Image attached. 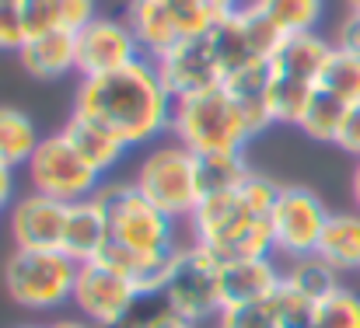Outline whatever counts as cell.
<instances>
[{
	"instance_id": "cell-21",
	"label": "cell",
	"mask_w": 360,
	"mask_h": 328,
	"mask_svg": "<svg viewBox=\"0 0 360 328\" xmlns=\"http://www.w3.org/2000/svg\"><path fill=\"white\" fill-rule=\"evenodd\" d=\"M322 262H329L340 276L360 273V214L357 210H333L322 230L319 251Z\"/></svg>"
},
{
	"instance_id": "cell-27",
	"label": "cell",
	"mask_w": 360,
	"mask_h": 328,
	"mask_svg": "<svg viewBox=\"0 0 360 328\" xmlns=\"http://www.w3.org/2000/svg\"><path fill=\"white\" fill-rule=\"evenodd\" d=\"M248 161L245 154H203L200 157V192H231L248 178Z\"/></svg>"
},
{
	"instance_id": "cell-19",
	"label": "cell",
	"mask_w": 360,
	"mask_h": 328,
	"mask_svg": "<svg viewBox=\"0 0 360 328\" xmlns=\"http://www.w3.org/2000/svg\"><path fill=\"white\" fill-rule=\"evenodd\" d=\"M109 244V220L98 203V196L70 203L67 210V230H63V248L74 262H95Z\"/></svg>"
},
{
	"instance_id": "cell-10",
	"label": "cell",
	"mask_w": 360,
	"mask_h": 328,
	"mask_svg": "<svg viewBox=\"0 0 360 328\" xmlns=\"http://www.w3.org/2000/svg\"><path fill=\"white\" fill-rule=\"evenodd\" d=\"M25 175H28V185L32 192H42L49 199H60V203H81V199H91L98 196L102 189V175L74 150V143L63 136V133H49L39 140L32 161L25 164Z\"/></svg>"
},
{
	"instance_id": "cell-38",
	"label": "cell",
	"mask_w": 360,
	"mask_h": 328,
	"mask_svg": "<svg viewBox=\"0 0 360 328\" xmlns=\"http://www.w3.org/2000/svg\"><path fill=\"white\" fill-rule=\"evenodd\" d=\"M347 11H354V14H360V0H347Z\"/></svg>"
},
{
	"instance_id": "cell-15",
	"label": "cell",
	"mask_w": 360,
	"mask_h": 328,
	"mask_svg": "<svg viewBox=\"0 0 360 328\" xmlns=\"http://www.w3.org/2000/svg\"><path fill=\"white\" fill-rule=\"evenodd\" d=\"M154 63H158V70H161V77H165V84L175 98L224 84V70H221V60H217L214 42H210L207 32L179 42L175 49H168Z\"/></svg>"
},
{
	"instance_id": "cell-1",
	"label": "cell",
	"mask_w": 360,
	"mask_h": 328,
	"mask_svg": "<svg viewBox=\"0 0 360 328\" xmlns=\"http://www.w3.org/2000/svg\"><path fill=\"white\" fill-rule=\"evenodd\" d=\"M74 112L109 126L129 150H143L172 133L175 95L154 60H136L105 77H88L77 88Z\"/></svg>"
},
{
	"instance_id": "cell-3",
	"label": "cell",
	"mask_w": 360,
	"mask_h": 328,
	"mask_svg": "<svg viewBox=\"0 0 360 328\" xmlns=\"http://www.w3.org/2000/svg\"><path fill=\"white\" fill-rule=\"evenodd\" d=\"M98 203L109 220V248L136 258H161L182 248L179 220L158 210L133 182H102Z\"/></svg>"
},
{
	"instance_id": "cell-35",
	"label": "cell",
	"mask_w": 360,
	"mask_h": 328,
	"mask_svg": "<svg viewBox=\"0 0 360 328\" xmlns=\"http://www.w3.org/2000/svg\"><path fill=\"white\" fill-rule=\"evenodd\" d=\"M14 189H18V182H14V168L0 164V214H7V210L14 206Z\"/></svg>"
},
{
	"instance_id": "cell-2",
	"label": "cell",
	"mask_w": 360,
	"mask_h": 328,
	"mask_svg": "<svg viewBox=\"0 0 360 328\" xmlns=\"http://www.w3.org/2000/svg\"><path fill=\"white\" fill-rule=\"evenodd\" d=\"M168 136H175L196 157H203V154H245V147L255 140V129L238 98L224 84H217L175 98Z\"/></svg>"
},
{
	"instance_id": "cell-32",
	"label": "cell",
	"mask_w": 360,
	"mask_h": 328,
	"mask_svg": "<svg viewBox=\"0 0 360 328\" xmlns=\"http://www.w3.org/2000/svg\"><path fill=\"white\" fill-rule=\"evenodd\" d=\"M25 39L21 4H0V53H18Z\"/></svg>"
},
{
	"instance_id": "cell-12",
	"label": "cell",
	"mask_w": 360,
	"mask_h": 328,
	"mask_svg": "<svg viewBox=\"0 0 360 328\" xmlns=\"http://www.w3.org/2000/svg\"><path fill=\"white\" fill-rule=\"evenodd\" d=\"M143 301V294L136 290L133 280H126L105 262H81L77 269V283H74V297L70 304L77 308V315L95 328H120L136 304Z\"/></svg>"
},
{
	"instance_id": "cell-7",
	"label": "cell",
	"mask_w": 360,
	"mask_h": 328,
	"mask_svg": "<svg viewBox=\"0 0 360 328\" xmlns=\"http://www.w3.org/2000/svg\"><path fill=\"white\" fill-rule=\"evenodd\" d=\"M133 185L168 217L189 220L200 206V157L179 143L175 136H165L150 147H143Z\"/></svg>"
},
{
	"instance_id": "cell-17",
	"label": "cell",
	"mask_w": 360,
	"mask_h": 328,
	"mask_svg": "<svg viewBox=\"0 0 360 328\" xmlns=\"http://www.w3.org/2000/svg\"><path fill=\"white\" fill-rule=\"evenodd\" d=\"M21 70L35 81H60L67 74H77V46L74 32H42L28 35L21 49L14 53Z\"/></svg>"
},
{
	"instance_id": "cell-28",
	"label": "cell",
	"mask_w": 360,
	"mask_h": 328,
	"mask_svg": "<svg viewBox=\"0 0 360 328\" xmlns=\"http://www.w3.org/2000/svg\"><path fill=\"white\" fill-rule=\"evenodd\" d=\"M308 328H360V290L340 283L333 294L315 301Z\"/></svg>"
},
{
	"instance_id": "cell-24",
	"label": "cell",
	"mask_w": 360,
	"mask_h": 328,
	"mask_svg": "<svg viewBox=\"0 0 360 328\" xmlns=\"http://www.w3.org/2000/svg\"><path fill=\"white\" fill-rule=\"evenodd\" d=\"M347 102H340L336 95H329V91H315L311 95V102L304 105L301 112V119H297V126L294 129H301L308 140H315V143H336V136H340V126H343V119H347Z\"/></svg>"
},
{
	"instance_id": "cell-13",
	"label": "cell",
	"mask_w": 360,
	"mask_h": 328,
	"mask_svg": "<svg viewBox=\"0 0 360 328\" xmlns=\"http://www.w3.org/2000/svg\"><path fill=\"white\" fill-rule=\"evenodd\" d=\"M74 46H77L81 81L116 74L122 67L143 60V46H140L133 25L126 18H112V14H98L81 32H74Z\"/></svg>"
},
{
	"instance_id": "cell-6",
	"label": "cell",
	"mask_w": 360,
	"mask_h": 328,
	"mask_svg": "<svg viewBox=\"0 0 360 328\" xmlns=\"http://www.w3.org/2000/svg\"><path fill=\"white\" fill-rule=\"evenodd\" d=\"M245 0H129L126 21L133 25L143 56L158 60L179 42L203 35L214 21L238 11Z\"/></svg>"
},
{
	"instance_id": "cell-36",
	"label": "cell",
	"mask_w": 360,
	"mask_h": 328,
	"mask_svg": "<svg viewBox=\"0 0 360 328\" xmlns=\"http://www.w3.org/2000/svg\"><path fill=\"white\" fill-rule=\"evenodd\" d=\"M46 328H95V325H91V322H84L81 315H77V318H67V315H63V318H53Z\"/></svg>"
},
{
	"instance_id": "cell-37",
	"label": "cell",
	"mask_w": 360,
	"mask_h": 328,
	"mask_svg": "<svg viewBox=\"0 0 360 328\" xmlns=\"http://www.w3.org/2000/svg\"><path fill=\"white\" fill-rule=\"evenodd\" d=\"M350 199H354V210L360 214V161L354 164V175H350Z\"/></svg>"
},
{
	"instance_id": "cell-9",
	"label": "cell",
	"mask_w": 360,
	"mask_h": 328,
	"mask_svg": "<svg viewBox=\"0 0 360 328\" xmlns=\"http://www.w3.org/2000/svg\"><path fill=\"white\" fill-rule=\"evenodd\" d=\"M161 301L182 315L193 325L203 322H217V315L224 311V297H221V258L200 244H182L175 269L161 290Z\"/></svg>"
},
{
	"instance_id": "cell-4",
	"label": "cell",
	"mask_w": 360,
	"mask_h": 328,
	"mask_svg": "<svg viewBox=\"0 0 360 328\" xmlns=\"http://www.w3.org/2000/svg\"><path fill=\"white\" fill-rule=\"evenodd\" d=\"M193 244L214 251L217 258H262L273 255V230L269 217H259L241 189L203 196L189 217Z\"/></svg>"
},
{
	"instance_id": "cell-40",
	"label": "cell",
	"mask_w": 360,
	"mask_h": 328,
	"mask_svg": "<svg viewBox=\"0 0 360 328\" xmlns=\"http://www.w3.org/2000/svg\"><path fill=\"white\" fill-rule=\"evenodd\" d=\"M0 4H21V0H0Z\"/></svg>"
},
{
	"instance_id": "cell-23",
	"label": "cell",
	"mask_w": 360,
	"mask_h": 328,
	"mask_svg": "<svg viewBox=\"0 0 360 328\" xmlns=\"http://www.w3.org/2000/svg\"><path fill=\"white\" fill-rule=\"evenodd\" d=\"M280 35L297 32H319V21L326 18V0H248Z\"/></svg>"
},
{
	"instance_id": "cell-8",
	"label": "cell",
	"mask_w": 360,
	"mask_h": 328,
	"mask_svg": "<svg viewBox=\"0 0 360 328\" xmlns=\"http://www.w3.org/2000/svg\"><path fill=\"white\" fill-rule=\"evenodd\" d=\"M81 262L67 251L14 248L4 262V290L25 311H56L70 304Z\"/></svg>"
},
{
	"instance_id": "cell-30",
	"label": "cell",
	"mask_w": 360,
	"mask_h": 328,
	"mask_svg": "<svg viewBox=\"0 0 360 328\" xmlns=\"http://www.w3.org/2000/svg\"><path fill=\"white\" fill-rule=\"evenodd\" d=\"M120 328H200L193 322H186L182 315H175L161 297H143L136 304V311L122 322Z\"/></svg>"
},
{
	"instance_id": "cell-26",
	"label": "cell",
	"mask_w": 360,
	"mask_h": 328,
	"mask_svg": "<svg viewBox=\"0 0 360 328\" xmlns=\"http://www.w3.org/2000/svg\"><path fill=\"white\" fill-rule=\"evenodd\" d=\"M319 88L336 95L347 105H360V53L333 46V53H329V60L322 67Z\"/></svg>"
},
{
	"instance_id": "cell-39",
	"label": "cell",
	"mask_w": 360,
	"mask_h": 328,
	"mask_svg": "<svg viewBox=\"0 0 360 328\" xmlns=\"http://www.w3.org/2000/svg\"><path fill=\"white\" fill-rule=\"evenodd\" d=\"M18 328H46V325H18Z\"/></svg>"
},
{
	"instance_id": "cell-29",
	"label": "cell",
	"mask_w": 360,
	"mask_h": 328,
	"mask_svg": "<svg viewBox=\"0 0 360 328\" xmlns=\"http://www.w3.org/2000/svg\"><path fill=\"white\" fill-rule=\"evenodd\" d=\"M214 328H283L276 318L273 297L269 301H252V304H231L217 315Z\"/></svg>"
},
{
	"instance_id": "cell-5",
	"label": "cell",
	"mask_w": 360,
	"mask_h": 328,
	"mask_svg": "<svg viewBox=\"0 0 360 328\" xmlns=\"http://www.w3.org/2000/svg\"><path fill=\"white\" fill-rule=\"evenodd\" d=\"M333 53V39L322 32L283 35L269 53V112L276 126H297L304 105L319 91L322 67Z\"/></svg>"
},
{
	"instance_id": "cell-25",
	"label": "cell",
	"mask_w": 360,
	"mask_h": 328,
	"mask_svg": "<svg viewBox=\"0 0 360 328\" xmlns=\"http://www.w3.org/2000/svg\"><path fill=\"white\" fill-rule=\"evenodd\" d=\"M283 283L294 287L297 294H304L308 301H322L326 294H333L343 283V276L319 255H304V258L283 262Z\"/></svg>"
},
{
	"instance_id": "cell-11",
	"label": "cell",
	"mask_w": 360,
	"mask_h": 328,
	"mask_svg": "<svg viewBox=\"0 0 360 328\" xmlns=\"http://www.w3.org/2000/svg\"><path fill=\"white\" fill-rule=\"evenodd\" d=\"M329 206L326 199L308 189V185H283L280 199L269 214V230H273V255L280 262L304 258L319 251L322 230L329 223Z\"/></svg>"
},
{
	"instance_id": "cell-16",
	"label": "cell",
	"mask_w": 360,
	"mask_h": 328,
	"mask_svg": "<svg viewBox=\"0 0 360 328\" xmlns=\"http://www.w3.org/2000/svg\"><path fill=\"white\" fill-rule=\"evenodd\" d=\"M283 283V262L276 255L262 258H221V297L224 308L269 301Z\"/></svg>"
},
{
	"instance_id": "cell-22",
	"label": "cell",
	"mask_w": 360,
	"mask_h": 328,
	"mask_svg": "<svg viewBox=\"0 0 360 328\" xmlns=\"http://www.w3.org/2000/svg\"><path fill=\"white\" fill-rule=\"evenodd\" d=\"M42 133L35 126V119L18 105H0V164L7 168H25L39 147Z\"/></svg>"
},
{
	"instance_id": "cell-34",
	"label": "cell",
	"mask_w": 360,
	"mask_h": 328,
	"mask_svg": "<svg viewBox=\"0 0 360 328\" xmlns=\"http://www.w3.org/2000/svg\"><path fill=\"white\" fill-rule=\"evenodd\" d=\"M333 46H340V49H354V53H360V14H354V11H347V18H343V21L336 25Z\"/></svg>"
},
{
	"instance_id": "cell-20",
	"label": "cell",
	"mask_w": 360,
	"mask_h": 328,
	"mask_svg": "<svg viewBox=\"0 0 360 328\" xmlns=\"http://www.w3.org/2000/svg\"><path fill=\"white\" fill-rule=\"evenodd\" d=\"M91 18H98V0H21L25 35L81 32Z\"/></svg>"
},
{
	"instance_id": "cell-18",
	"label": "cell",
	"mask_w": 360,
	"mask_h": 328,
	"mask_svg": "<svg viewBox=\"0 0 360 328\" xmlns=\"http://www.w3.org/2000/svg\"><path fill=\"white\" fill-rule=\"evenodd\" d=\"M60 133L74 143V150H77L102 178L112 175L122 164V157L129 154V147L122 143L109 126H102V122H95V119H88V115H81V112H70V119L63 122Z\"/></svg>"
},
{
	"instance_id": "cell-33",
	"label": "cell",
	"mask_w": 360,
	"mask_h": 328,
	"mask_svg": "<svg viewBox=\"0 0 360 328\" xmlns=\"http://www.w3.org/2000/svg\"><path fill=\"white\" fill-rule=\"evenodd\" d=\"M333 147H340L343 154H350L354 161H360V105H350V109H347V119H343L340 136H336Z\"/></svg>"
},
{
	"instance_id": "cell-14",
	"label": "cell",
	"mask_w": 360,
	"mask_h": 328,
	"mask_svg": "<svg viewBox=\"0 0 360 328\" xmlns=\"http://www.w3.org/2000/svg\"><path fill=\"white\" fill-rule=\"evenodd\" d=\"M67 210L70 203L49 199L42 192H25L7 210V230L14 248L28 251H60L63 230H67Z\"/></svg>"
},
{
	"instance_id": "cell-31",
	"label": "cell",
	"mask_w": 360,
	"mask_h": 328,
	"mask_svg": "<svg viewBox=\"0 0 360 328\" xmlns=\"http://www.w3.org/2000/svg\"><path fill=\"white\" fill-rule=\"evenodd\" d=\"M273 308H276V318L283 328H308L311 325V311H315V301H308L304 294H297L294 287L280 283V290L273 294Z\"/></svg>"
}]
</instances>
